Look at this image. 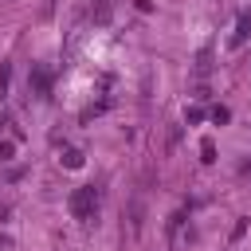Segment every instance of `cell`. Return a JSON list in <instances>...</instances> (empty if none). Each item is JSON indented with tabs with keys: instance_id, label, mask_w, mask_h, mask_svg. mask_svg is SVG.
I'll list each match as a JSON object with an SVG mask.
<instances>
[{
	"instance_id": "cell-8",
	"label": "cell",
	"mask_w": 251,
	"mask_h": 251,
	"mask_svg": "<svg viewBox=\"0 0 251 251\" xmlns=\"http://www.w3.org/2000/svg\"><path fill=\"white\" fill-rule=\"evenodd\" d=\"M12 153H16V145H12V141H4V137H0V165H4V161H12Z\"/></svg>"
},
{
	"instance_id": "cell-5",
	"label": "cell",
	"mask_w": 251,
	"mask_h": 251,
	"mask_svg": "<svg viewBox=\"0 0 251 251\" xmlns=\"http://www.w3.org/2000/svg\"><path fill=\"white\" fill-rule=\"evenodd\" d=\"M247 31H251V16H239V24H235V35H231V47H243Z\"/></svg>"
},
{
	"instance_id": "cell-9",
	"label": "cell",
	"mask_w": 251,
	"mask_h": 251,
	"mask_svg": "<svg viewBox=\"0 0 251 251\" xmlns=\"http://www.w3.org/2000/svg\"><path fill=\"white\" fill-rule=\"evenodd\" d=\"M8 78H12V67H8V63H4V67H0V98H4V94H8Z\"/></svg>"
},
{
	"instance_id": "cell-2",
	"label": "cell",
	"mask_w": 251,
	"mask_h": 251,
	"mask_svg": "<svg viewBox=\"0 0 251 251\" xmlns=\"http://www.w3.org/2000/svg\"><path fill=\"white\" fill-rule=\"evenodd\" d=\"M27 90H31L35 98H47V94H51V71H47V67H35V71L27 75Z\"/></svg>"
},
{
	"instance_id": "cell-3",
	"label": "cell",
	"mask_w": 251,
	"mask_h": 251,
	"mask_svg": "<svg viewBox=\"0 0 251 251\" xmlns=\"http://www.w3.org/2000/svg\"><path fill=\"white\" fill-rule=\"evenodd\" d=\"M192 75H196V78H208V75H212V47H200V51H196Z\"/></svg>"
},
{
	"instance_id": "cell-7",
	"label": "cell",
	"mask_w": 251,
	"mask_h": 251,
	"mask_svg": "<svg viewBox=\"0 0 251 251\" xmlns=\"http://www.w3.org/2000/svg\"><path fill=\"white\" fill-rule=\"evenodd\" d=\"M141 231V200H133V208H129V235H137Z\"/></svg>"
},
{
	"instance_id": "cell-10",
	"label": "cell",
	"mask_w": 251,
	"mask_h": 251,
	"mask_svg": "<svg viewBox=\"0 0 251 251\" xmlns=\"http://www.w3.org/2000/svg\"><path fill=\"white\" fill-rule=\"evenodd\" d=\"M200 153H204V161H216V145H212V141H204V145H200Z\"/></svg>"
},
{
	"instance_id": "cell-4",
	"label": "cell",
	"mask_w": 251,
	"mask_h": 251,
	"mask_svg": "<svg viewBox=\"0 0 251 251\" xmlns=\"http://www.w3.org/2000/svg\"><path fill=\"white\" fill-rule=\"evenodd\" d=\"M184 220H188L184 212H173V220H169V239L173 243H184Z\"/></svg>"
},
{
	"instance_id": "cell-1",
	"label": "cell",
	"mask_w": 251,
	"mask_h": 251,
	"mask_svg": "<svg viewBox=\"0 0 251 251\" xmlns=\"http://www.w3.org/2000/svg\"><path fill=\"white\" fill-rule=\"evenodd\" d=\"M98 200H102V188H98V184H78L67 204H71V216H75V220L90 224V220L98 216Z\"/></svg>"
},
{
	"instance_id": "cell-12",
	"label": "cell",
	"mask_w": 251,
	"mask_h": 251,
	"mask_svg": "<svg viewBox=\"0 0 251 251\" xmlns=\"http://www.w3.org/2000/svg\"><path fill=\"white\" fill-rule=\"evenodd\" d=\"M239 176H243V180H251V161H247V165L239 169Z\"/></svg>"
},
{
	"instance_id": "cell-11",
	"label": "cell",
	"mask_w": 251,
	"mask_h": 251,
	"mask_svg": "<svg viewBox=\"0 0 251 251\" xmlns=\"http://www.w3.org/2000/svg\"><path fill=\"white\" fill-rule=\"evenodd\" d=\"M90 4H98V20H106V16H110V0H90Z\"/></svg>"
},
{
	"instance_id": "cell-13",
	"label": "cell",
	"mask_w": 251,
	"mask_h": 251,
	"mask_svg": "<svg viewBox=\"0 0 251 251\" xmlns=\"http://www.w3.org/2000/svg\"><path fill=\"white\" fill-rule=\"evenodd\" d=\"M0 247H12V239H8V235H0Z\"/></svg>"
},
{
	"instance_id": "cell-6",
	"label": "cell",
	"mask_w": 251,
	"mask_h": 251,
	"mask_svg": "<svg viewBox=\"0 0 251 251\" xmlns=\"http://www.w3.org/2000/svg\"><path fill=\"white\" fill-rule=\"evenodd\" d=\"M59 161H63V169H82V153L78 149H63Z\"/></svg>"
}]
</instances>
